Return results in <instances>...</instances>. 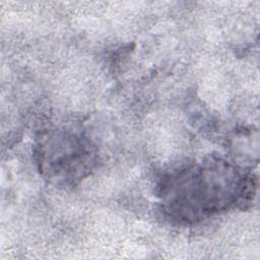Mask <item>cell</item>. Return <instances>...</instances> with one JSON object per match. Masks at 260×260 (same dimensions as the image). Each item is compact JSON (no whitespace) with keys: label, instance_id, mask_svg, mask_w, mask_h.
I'll use <instances>...</instances> for the list:
<instances>
[{"label":"cell","instance_id":"6da1fadb","mask_svg":"<svg viewBox=\"0 0 260 260\" xmlns=\"http://www.w3.org/2000/svg\"><path fill=\"white\" fill-rule=\"evenodd\" d=\"M252 183L228 161L209 158L168 174L159 185L167 212L178 221L194 222L251 195Z\"/></svg>","mask_w":260,"mask_h":260},{"label":"cell","instance_id":"7a4b0ae2","mask_svg":"<svg viewBox=\"0 0 260 260\" xmlns=\"http://www.w3.org/2000/svg\"><path fill=\"white\" fill-rule=\"evenodd\" d=\"M38 155L43 172L52 180L71 181L89 170L91 150L79 136L69 132H50L42 137Z\"/></svg>","mask_w":260,"mask_h":260}]
</instances>
